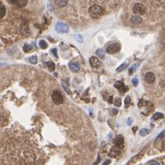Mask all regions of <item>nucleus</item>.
<instances>
[{
	"mask_svg": "<svg viewBox=\"0 0 165 165\" xmlns=\"http://www.w3.org/2000/svg\"><path fill=\"white\" fill-rule=\"evenodd\" d=\"M104 13H105V9L101 7V6H98V5L92 6L89 9V15L91 18H93V19L100 18Z\"/></svg>",
	"mask_w": 165,
	"mask_h": 165,
	"instance_id": "1",
	"label": "nucleus"
},
{
	"mask_svg": "<svg viewBox=\"0 0 165 165\" xmlns=\"http://www.w3.org/2000/svg\"><path fill=\"white\" fill-rule=\"evenodd\" d=\"M52 101L54 102V104H56V105L61 104V103H62V101H63L62 94H61L59 91H57V90H54V91L52 92Z\"/></svg>",
	"mask_w": 165,
	"mask_h": 165,
	"instance_id": "2",
	"label": "nucleus"
},
{
	"mask_svg": "<svg viewBox=\"0 0 165 165\" xmlns=\"http://www.w3.org/2000/svg\"><path fill=\"white\" fill-rule=\"evenodd\" d=\"M120 44L119 43H113V44H110L107 46L106 48V52L109 53V54H113V53H117L120 51Z\"/></svg>",
	"mask_w": 165,
	"mask_h": 165,
	"instance_id": "3",
	"label": "nucleus"
},
{
	"mask_svg": "<svg viewBox=\"0 0 165 165\" xmlns=\"http://www.w3.org/2000/svg\"><path fill=\"white\" fill-rule=\"evenodd\" d=\"M55 29L58 33H67L69 31V28L68 26L64 23H57L56 27H55Z\"/></svg>",
	"mask_w": 165,
	"mask_h": 165,
	"instance_id": "4",
	"label": "nucleus"
},
{
	"mask_svg": "<svg viewBox=\"0 0 165 165\" xmlns=\"http://www.w3.org/2000/svg\"><path fill=\"white\" fill-rule=\"evenodd\" d=\"M133 11H134L135 14H143L145 12V7H144L143 4L137 3L133 7Z\"/></svg>",
	"mask_w": 165,
	"mask_h": 165,
	"instance_id": "5",
	"label": "nucleus"
},
{
	"mask_svg": "<svg viewBox=\"0 0 165 165\" xmlns=\"http://www.w3.org/2000/svg\"><path fill=\"white\" fill-rule=\"evenodd\" d=\"M114 145H115L116 148H122L124 146V138L122 136H117L116 139H114Z\"/></svg>",
	"mask_w": 165,
	"mask_h": 165,
	"instance_id": "6",
	"label": "nucleus"
},
{
	"mask_svg": "<svg viewBox=\"0 0 165 165\" xmlns=\"http://www.w3.org/2000/svg\"><path fill=\"white\" fill-rule=\"evenodd\" d=\"M114 86H115L116 88H118V89L119 90V92H121V93H126L127 90H128L127 86H126V85H124V82H121V81H118V82H116L115 85H114Z\"/></svg>",
	"mask_w": 165,
	"mask_h": 165,
	"instance_id": "7",
	"label": "nucleus"
},
{
	"mask_svg": "<svg viewBox=\"0 0 165 165\" xmlns=\"http://www.w3.org/2000/svg\"><path fill=\"white\" fill-rule=\"evenodd\" d=\"M90 65L92 66L93 68H98V67H100L101 66V61H99L98 59H97L96 57H91L90 58Z\"/></svg>",
	"mask_w": 165,
	"mask_h": 165,
	"instance_id": "8",
	"label": "nucleus"
},
{
	"mask_svg": "<svg viewBox=\"0 0 165 165\" xmlns=\"http://www.w3.org/2000/svg\"><path fill=\"white\" fill-rule=\"evenodd\" d=\"M155 75H154L153 73H151V72H148L145 74V81H146L148 84H153L155 82Z\"/></svg>",
	"mask_w": 165,
	"mask_h": 165,
	"instance_id": "9",
	"label": "nucleus"
},
{
	"mask_svg": "<svg viewBox=\"0 0 165 165\" xmlns=\"http://www.w3.org/2000/svg\"><path fill=\"white\" fill-rule=\"evenodd\" d=\"M69 67H70V69H71V71L73 72V73H77V72H79V70H80V68H81L80 63L77 62V61H71L70 64H69Z\"/></svg>",
	"mask_w": 165,
	"mask_h": 165,
	"instance_id": "10",
	"label": "nucleus"
},
{
	"mask_svg": "<svg viewBox=\"0 0 165 165\" xmlns=\"http://www.w3.org/2000/svg\"><path fill=\"white\" fill-rule=\"evenodd\" d=\"M108 155L110 156V157H112V158H117V157L119 155V148H116V147L112 148L110 151H109Z\"/></svg>",
	"mask_w": 165,
	"mask_h": 165,
	"instance_id": "11",
	"label": "nucleus"
},
{
	"mask_svg": "<svg viewBox=\"0 0 165 165\" xmlns=\"http://www.w3.org/2000/svg\"><path fill=\"white\" fill-rule=\"evenodd\" d=\"M130 22L133 24H140L142 22V19L140 16H138V15H134V16H131L130 19Z\"/></svg>",
	"mask_w": 165,
	"mask_h": 165,
	"instance_id": "12",
	"label": "nucleus"
},
{
	"mask_svg": "<svg viewBox=\"0 0 165 165\" xmlns=\"http://www.w3.org/2000/svg\"><path fill=\"white\" fill-rule=\"evenodd\" d=\"M6 12H7V9H6V7L3 5L2 3L0 2V19H2L3 16L6 15Z\"/></svg>",
	"mask_w": 165,
	"mask_h": 165,
	"instance_id": "13",
	"label": "nucleus"
},
{
	"mask_svg": "<svg viewBox=\"0 0 165 165\" xmlns=\"http://www.w3.org/2000/svg\"><path fill=\"white\" fill-rule=\"evenodd\" d=\"M47 66H48V68H49V71L53 72L55 70V63L53 62V61H48Z\"/></svg>",
	"mask_w": 165,
	"mask_h": 165,
	"instance_id": "14",
	"label": "nucleus"
},
{
	"mask_svg": "<svg viewBox=\"0 0 165 165\" xmlns=\"http://www.w3.org/2000/svg\"><path fill=\"white\" fill-rule=\"evenodd\" d=\"M11 3L15 4V5L19 6V7H24V6H26L27 4V1L26 0H22V1H11Z\"/></svg>",
	"mask_w": 165,
	"mask_h": 165,
	"instance_id": "15",
	"label": "nucleus"
},
{
	"mask_svg": "<svg viewBox=\"0 0 165 165\" xmlns=\"http://www.w3.org/2000/svg\"><path fill=\"white\" fill-rule=\"evenodd\" d=\"M96 54H97V56L100 58V59H104V58H105V52L103 51V50H101V49L97 50Z\"/></svg>",
	"mask_w": 165,
	"mask_h": 165,
	"instance_id": "16",
	"label": "nucleus"
},
{
	"mask_svg": "<svg viewBox=\"0 0 165 165\" xmlns=\"http://www.w3.org/2000/svg\"><path fill=\"white\" fill-rule=\"evenodd\" d=\"M127 65H128V64H127V62H124V63H122L120 66H119V67H118V69H117V72H122V71H124V70H125V69L127 67Z\"/></svg>",
	"mask_w": 165,
	"mask_h": 165,
	"instance_id": "17",
	"label": "nucleus"
},
{
	"mask_svg": "<svg viewBox=\"0 0 165 165\" xmlns=\"http://www.w3.org/2000/svg\"><path fill=\"white\" fill-rule=\"evenodd\" d=\"M154 120H157V119H160V118H163V114L161 113H155L152 117Z\"/></svg>",
	"mask_w": 165,
	"mask_h": 165,
	"instance_id": "18",
	"label": "nucleus"
},
{
	"mask_svg": "<svg viewBox=\"0 0 165 165\" xmlns=\"http://www.w3.org/2000/svg\"><path fill=\"white\" fill-rule=\"evenodd\" d=\"M40 47L41 48V49H46V48L48 47V44L47 42L45 41L44 40H41L40 41Z\"/></svg>",
	"mask_w": 165,
	"mask_h": 165,
	"instance_id": "19",
	"label": "nucleus"
},
{
	"mask_svg": "<svg viewBox=\"0 0 165 165\" xmlns=\"http://www.w3.org/2000/svg\"><path fill=\"white\" fill-rule=\"evenodd\" d=\"M148 133H150V130L146 129V128H143V129L140 130V135H141L142 137H145V136H147Z\"/></svg>",
	"mask_w": 165,
	"mask_h": 165,
	"instance_id": "20",
	"label": "nucleus"
},
{
	"mask_svg": "<svg viewBox=\"0 0 165 165\" xmlns=\"http://www.w3.org/2000/svg\"><path fill=\"white\" fill-rule=\"evenodd\" d=\"M68 4L67 1H56V5L59 6V7H64Z\"/></svg>",
	"mask_w": 165,
	"mask_h": 165,
	"instance_id": "21",
	"label": "nucleus"
},
{
	"mask_svg": "<svg viewBox=\"0 0 165 165\" xmlns=\"http://www.w3.org/2000/svg\"><path fill=\"white\" fill-rule=\"evenodd\" d=\"M114 104H115V106H121V100L119 97H117V98L114 100Z\"/></svg>",
	"mask_w": 165,
	"mask_h": 165,
	"instance_id": "22",
	"label": "nucleus"
},
{
	"mask_svg": "<svg viewBox=\"0 0 165 165\" xmlns=\"http://www.w3.org/2000/svg\"><path fill=\"white\" fill-rule=\"evenodd\" d=\"M31 49H32V47L29 46V45H28V44L24 45V47H23V51L25 52H28L29 51H31Z\"/></svg>",
	"mask_w": 165,
	"mask_h": 165,
	"instance_id": "23",
	"label": "nucleus"
},
{
	"mask_svg": "<svg viewBox=\"0 0 165 165\" xmlns=\"http://www.w3.org/2000/svg\"><path fill=\"white\" fill-rule=\"evenodd\" d=\"M130 103H131V97L128 95V96H127V98L125 99V104H126V107H127V106H129Z\"/></svg>",
	"mask_w": 165,
	"mask_h": 165,
	"instance_id": "24",
	"label": "nucleus"
},
{
	"mask_svg": "<svg viewBox=\"0 0 165 165\" xmlns=\"http://www.w3.org/2000/svg\"><path fill=\"white\" fill-rule=\"evenodd\" d=\"M29 61H30L31 63H33V64H35V63H37V57L36 56H31V57H29Z\"/></svg>",
	"mask_w": 165,
	"mask_h": 165,
	"instance_id": "25",
	"label": "nucleus"
},
{
	"mask_svg": "<svg viewBox=\"0 0 165 165\" xmlns=\"http://www.w3.org/2000/svg\"><path fill=\"white\" fill-rule=\"evenodd\" d=\"M118 109L117 108H112V109H110L109 110V114H110L111 116H116L117 114H118Z\"/></svg>",
	"mask_w": 165,
	"mask_h": 165,
	"instance_id": "26",
	"label": "nucleus"
},
{
	"mask_svg": "<svg viewBox=\"0 0 165 165\" xmlns=\"http://www.w3.org/2000/svg\"><path fill=\"white\" fill-rule=\"evenodd\" d=\"M148 165H160V164L157 160H151V161H148Z\"/></svg>",
	"mask_w": 165,
	"mask_h": 165,
	"instance_id": "27",
	"label": "nucleus"
},
{
	"mask_svg": "<svg viewBox=\"0 0 165 165\" xmlns=\"http://www.w3.org/2000/svg\"><path fill=\"white\" fill-rule=\"evenodd\" d=\"M51 52L52 53V55H54L56 59L58 58V54H57V50L56 49H52V51H51Z\"/></svg>",
	"mask_w": 165,
	"mask_h": 165,
	"instance_id": "28",
	"label": "nucleus"
},
{
	"mask_svg": "<svg viewBox=\"0 0 165 165\" xmlns=\"http://www.w3.org/2000/svg\"><path fill=\"white\" fill-rule=\"evenodd\" d=\"M132 84H133V85H134V86H137L138 84H139V80H138V78H134V79L132 80Z\"/></svg>",
	"mask_w": 165,
	"mask_h": 165,
	"instance_id": "29",
	"label": "nucleus"
},
{
	"mask_svg": "<svg viewBox=\"0 0 165 165\" xmlns=\"http://www.w3.org/2000/svg\"><path fill=\"white\" fill-rule=\"evenodd\" d=\"M165 136V131H162L161 133H160V135H159L158 137H157V139H161V138H163Z\"/></svg>",
	"mask_w": 165,
	"mask_h": 165,
	"instance_id": "30",
	"label": "nucleus"
},
{
	"mask_svg": "<svg viewBox=\"0 0 165 165\" xmlns=\"http://www.w3.org/2000/svg\"><path fill=\"white\" fill-rule=\"evenodd\" d=\"M135 70H136V65H133V66L131 67V68L129 69V73H130V74H131V73H133V72H134Z\"/></svg>",
	"mask_w": 165,
	"mask_h": 165,
	"instance_id": "31",
	"label": "nucleus"
},
{
	"mask_svg": "<svg viewBox=\"0 0 165 165\" xmlns=\"http://www.w3.org/2000/svg\"><path fill=\"white\" fill-rule=\"evenodd\" d=\"M76 40L79 41V42H82V38L81 35H77V38H76Z\"/></svg>",
	"mask_w": 165,
	"mask_h": 165,
	"instance_id": "32",
	"label": "nucleus"
},
{
	"mask_svg": "<svg viewBox=\"0 0 165 165\" xmlns=\"http://www.w3.org/2000/svg\"><path fill=\"white\" fill-rule=\"evenodd\" d=\"M109 163H110V160H106V162H104V163H103V165H108Z\"/></svg>",
	"mask_w": 165,
	"mask_h": 165,
	"instance_id": "33",
	"label": "nucleus"
},
{
	"mask_svg": "<svg viewBox=\"0 0 165 165\" xmlns=\"http://www.w3.org/2000/svg\"><path fill=\"white\" fill-rule=\"evenodd\" d=\"M107 101H108V103L112 104V96H109V98L107 99Z\"/></svg>",
	"mask_w": 165,
	"mask_h": 165,
	"instance_id": "34",
	"label": "nucleus"
},
{
	"mask_svg": "<svg viewBox=\"0 0 165 165\" xmlns=\"http://www.w3.org/2000/svg\"><path fill=\"white\" fill-rule=\"evenodd\" d=\"M131 122H132V119H131V118H128V121H127V125H130V124H131Z\"/></svg>",
	"mask_w": 165,
	"mask_h": 165,
	"instance_id": "35",
	"label": "nucleus"
}]
</instances>
